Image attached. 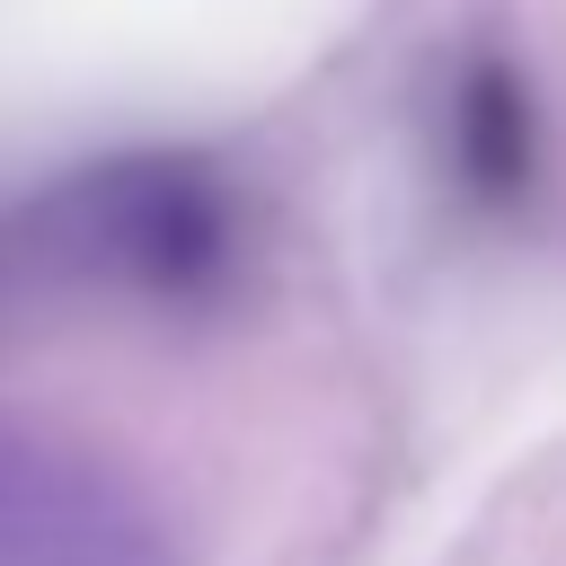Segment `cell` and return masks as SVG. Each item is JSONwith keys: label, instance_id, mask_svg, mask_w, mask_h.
Returning <instances> with one entry per match:
<instances>
[{"label": "cell", "instance_id": "obj_3", "mask_svg": "<svg viewBox=\"0 0 566 566\" xmlns=\"http://www.w3.org/2000/svg\"><path fill=\"white\" fill-rule=\"evenodd\" d=\"M451 159L469 177L478 203H513L539 168V133H531V97L504 62H478L451 97Z\"/></svg>", "mask_w": 566, "mask_h": 566}, {"label": "cell", "instance_id": "obj_2", "mask_svg": "<svg viewBox=\"0 0 566 566\" xmlns=\"http://www.w3.org/2000/svg\"><path fill=\"white\" fill-rule=\"evenodd\" d=\"M0 566H159V548L115 486L0 442Z\"/></svg>", "mask_w": 566, "mask_h": 566}, {"label": "cell", "instance_id": "obj_1", "mask_svg": "<svg viewBox=\"0 0 566 566\" xmlns=\"http://www.w3.org/2000/svg\"><path fill=\"white\" fill-rule=\"evenodd\" d=\"M53 239L80 274L159 301V310H195L221 301L248 248L239 195L221 168L186 159V150H150V159H115L88 168L62 203H53Z\"/></svg>", "mask_w": 566, "mask_h": 566}]
</instances>
